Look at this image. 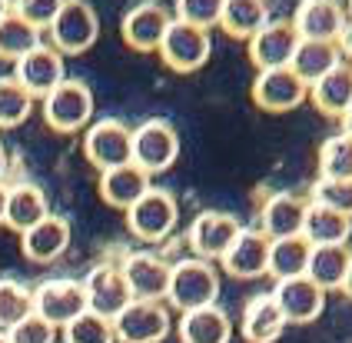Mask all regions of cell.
Listing matches in <instances>:
<instances>
[{"instance_id":"1","label":"cell","mask_w":352,"mask_h":343,"mask_svg":"<svg viewBox=\"0 0 352 343\" xmlns=\"http://www.w3.org/2000/svg\"><path fill=\"white\" fill-rule=\"evenodd\" d=\"M219 300V270L213 260L203 257H183L173 263L170 273V293L166 303L186 313V310H199V306H213Z\"/></svg>"},{"instance_id":"2","label":"cell","mask_w":352,"mask_h":343,"mask_svg":"<svg viewBox=\"0 0 352 343\" xmlns=\"http://www.w3.org/2000/svg\"><path fill=\"white\" fill-rule=\"evenodd\" d=\"M90 121H94V94L80 77H67L43 97V123L54 134L63 137L80 134L90 127Z\"/></svg>"},{"instance_id":"3","label":"cell","mask_w":352,"mask_h":343,"mask_svg":"<svg viewBox=\"0 0 352 343\" xmlns=\"http://www.w3.org/2000/svg\"><path fill=\"white\" fill-rule=\"evenodd\" d=\"M179 223V203L170 190L150 187L130 210H126V230L140 243H163Z\"/></svg>"},{"instance_id":"4","label":"cell","mask_w":352,"mask_h":343,"mask_svg":"<svg viewBox=\"0 0 352 343\" xmlns=\"http://www.w3.org/2000/svg\"><path fill=\"white\" fill-rule=\"evenodd\" d=\"M83 157L90 167H97L100 174L133 163V130L123 121L100 117L97 123H90L83 130Z\"/></svg>"},{"instance_id":"5","label":"cell","mask_w":352,"mask_h":343,"mask_svg":"<svg viewBox=\"0 0 352 343\" xmlns=\"http://www.w3.org/2000/svg\"><path fill=\"white\" fill-rule=\"evenodd\" d=\"M47 34H50V43L63 57H77V54H87L97 43L100 17L87 0H63V7L54 17V23L47 27Z\"/></svg>"},{"instance_id":"6","label":"cell","mask_w":352,"mask_h":343,"mask_svg":"<svg viewBox=\"0 0 352 343\" xmlns=\"http://www.w3.org/2000/svg\"><path fill=\"white\" fill-rule=\"evenodd\" d=\"M157 54L163 57V63H166L170 70H176V74H196L203 63L210 61L213 41H210V30L173 17L170 30L163 34V43H160Z\"/></svg>"},{"instance_id":"7","label":"cell","mask_w":352,"mask_h":343,"mask_svg":"<svg viewBox=\"0 0 352 343\" xmlns=\"http://www.w3.org/2000/svg\"><path fill=\"white\" fill-rule=\"evenodd\" d=\"M173 330L170 306L163 300H130L113 320L117 343H163Z\"/></svg>"},{"instance_id":"8","label":"cell","mask_w":352,"mask_h":343,"mask_svg":"<svg viewBox=\"0 0 352 343\" xmlns=\"http://www.w3.org/2000/svg\"><path fill=\"white\" fill-rule=\"evenodd\" d=\"M179 157V134L170 121H143L133 127V163L143 167L150 177L170 170Z\"/></svg>"},{"instance_id":"9","label":"cell","mask_w":352,"mask_h":343,"mask_svg":"<svg viewBox=\"0 0 352 343\" xmlns=\"http://www.w3.org/2000/svg\"><path fill=\"white\" fill-rule=\"evenodd\" d=\"M80 283H83V293H87V310H94V313L107 317V320H117L120 313L126 310V303L133 300L130 287L123 280L120 263L110 260L97 263V267L87 270V277Z\"/></svg>"},{"instance_id":"10","label":"cell","mask_w":352,"mask_h":343,"mask_svg":"<svg viewBox=\"0 0 352 343\" xmlns=\"http://www.w3.org/2000/svg\"><path fill=\"white\" fill-rule=\"evenodd\" d=\"M14 77H17V83L34 101H43L54 87H60V83L67 81L63 54H60L54 43H37L30 54H23L14 63Z\"/></svg>"},{"instance_id":"11","label":"cell","mask_w":352,"mask_h":343,"mask_svg":"<svg viewBox=\"0 0 352 343\" xmlns=\"http://www.w3.org/2000/svg\"><path fill=\"white\" fill-rule=\"evenodd\" d=\"M309 97V83L296 74L293 67H273V70H259L253 81V101L266 114H286L302 107Z\"/></svg>"},{"instance_id":"12","label":"cell","mask_w":352,"mask_h":343,"mask_svg":"<svg viewBox=\"0 0 352 343\" xmlns=\"http://www.w3.org/2000/svg\"><path fill=\"white\" fill-rule=\"evenodd\" d=\"M173 23V14L157 3V0H143L137 7H130L120 21V34H123V43L137 54H157L160 43H163V34L170 30Z\"/></svg>"},{"instance_id":"13","label":"cell","mask_w":352,"mask_h":343,"mask_svg":"<svg viewBox=\"0 0 352 343\" xmlns=\"http://www.w3.org/2000/svg\"><path fill=\"white\" fill-rule=\"evenodd\" d=\"M83 310H87V293H83L80 280L54 277V280H43L34 287V313L54 326H67Z\"/></svg>"},{"instance_id":"14","label":"cell","mask_w":352,"mask_h":343,"mask_svg":"<svg viewBox=\"0 0 352 343\" xmlns=\"http://www.w3.org/2000/svg\"><path fill=\"white\" fill-rule=\"evenodd\" d=\"M120 270H123V280L130 287L133 300H166L173 263H166L160 253H153V250H133V253L123 257Z\"/></svg>"},{"instance_id":"15","label":"cell","mask_w":352,"mask_h":343,"mask_svg":"<svg viewBox=\"0 0 352 343\" xmlns=\"http://www.w3.org/2000/svg\"><path fill=\"white\" fill-rule=\"evenodd\" d=\"M243 230V223L236 220L233 214L226 210H203L190 220V230H186V243L193 250V257H203V260H219L230 243L236 240V233Z\"/></svg>"},{"instance_id":"16","label":"cell","mask_w":352,"mask_h":343,"mask_svg":"<svg viewBox=\"0 0 352 343\" xmlns=\"http://www.w3.org/2000/svg\"><path fill=\"white\" fill-rule=\"evenodd\" d=\"M270 237L256 227H243L236 233V240L230 243V250L219 257L223 273H230L236 280H256V277H266L270 270Z\"/></svg>"},{"instance_id":"17","label":"cell","mask_w":352,"mask_h":343,"mask_svg":"<svg viewBox=\"0 0 352 343\" xmlns=\"http://www.w3.org/2000/svg\"><path fill=\"white\" fill-rule=\"evenodd\" d=\"M349 23L346 3L339 0H299L293 14V27L302 41H339L342 27Z\"/></svg>"},{"instance_id":"18","label":"cell","mask_w":352,"mask_h":343,"mask_svg":"<svg viewBox=\"0 0 352 343\" xmlns=\"http://www.w3.org/2000/svg\"><path fill=\"white\" fill-rule=\"evenodd\" d=\"M299 34H296L293 21H270L250 43V61L256 70H273V67H289L299 47Z\"/></svg>"},{"instance_id":"19","label":"cell","mask_w":352,"mask_h":343,"mask_svg":"<svg viewBox=\"0 0 352 343\" xmlns=\"http://www.w3.org/2000/svg\"><path fill=\"white\" fill-rule=\"evenodd\" d=\"M283 310V317L289 323H313L322 306H326V290L313 283L309 277H289V280H276L270 290Z\"/></svg>"},{"instance_id":"20","label":"cell","mask_w":352,"mask_h":343,"mask_svg":"<svg viewBox=\"0 0 352 343\" xmlns=\"http://www.w3.org/2000/svg\"><path fill=\"white\" fill-rule=\"evenodd\" d=\"M306 207H309V200H302L296 194H270L259 207V230L270 240L299 237L302 223H306Z\"/></svg>"},{"instance_id":"21","label":"cell","mask_w":352,"mask_h":343,"mask_svg":"<svg viewBox=\"0 0 352 343\" xmlns=\"http://www.w3.org/2000/svg\"><path fill=\"white\" fill-rule=\"evenodd\" d=\"M67 247H70V223L63 220V217H57V214H50L47 220H40L27 233H20L23 257L30 263H40V267L60 260L67 253Z\"/></svg>"},{"instance_id":"22","label":"cell","mask_w":352,"mask_h":343,"mask_svg":"<svg viewBox=\"0 0 352 343\" xmlns=\"http://www.w3.org/2000/svg\"><path fill=\"white\" fill-rule=\"evenodd\" d=\"M286 326H289V320L283 317L273 293L250 297L243 306V317H239V333L246 337V343H276Z\"/></svg>"},{"instance_id":"23","label":"cell","mask_w":352,"mask_h":343,"mask_svg":"<svg viewBox=\"0 0 352 343\" xmlns=\"http://www.w3.org/2000/svg\"><path fill=\"white\" fill-rule=\"evenodd\" d=\"M176 337H179V343H230L233 323H230V313L219 303H213V306L179 313Z\"/></svg>"},{"instance_id":"24","label":"cell","mask_w":352,"mask_h":343,"mask_svg":"<svg viewBox=\"0 0 352 343\" xmlns=\"http://www.w3.org/2000/svg\"><path fill=\"white\" fill-rule=\"evenodd\" d=\"M150 190V174L137 167V163H126V167H113V170H103L100 174V197L107 207L113 210H130L133 203Z\"/></svg>"},{"instance_id":"25","label":"cell","mask_w":352,"mask_h":343,"mask_svg":"<svg viewBox=\"0 0 352 343\" xmlns=\"http://www.w3.org/2000/svg\"><path fill=\"white\" fill-rule=\"evenodd\" d=\"M47 217H50V203H47L37 183L23 180L7 187V220H3V227H10L14 233H27L30 227H37Z\"/></svg>"},{"instance_id":"26","label":"cell","mask_w":352,"mask_h":343,"mask_svg":"<svg viewBox=\"0 0 352 343\" xmlns=\"http://www.w3.org/2000/svg\"><path fill=\"white\" fill-rule=\"evenodd\" d=\"M302 237L313 247H346L352 237V217L339 214L333 207L309 200L306 207V223H302Z\"/></svg>"},{"instance_id":"27","label":"cell","mask_w":352,"mask_h":343,"mask_svg":"<svg viewBox=\"0 0 352 343\" xmlns=\"http://www.w3.org/2000/svg\"><path fill=\"white\" fill-rule=\"evenodd\" d=\"M309 101L322 117H342L352 103V63H339L309 87Z\"/></svg>"},{"instance_id":"28","label":"cell","mask_w":352,"mask_h":343,"mask_svg":"<svg viewBox=\"0 0 352 343\" xmlns=\"http://www.w3.org/2000/svg\"><path fill=\"white\" fill-rule=\"evenodd\" d=\"M270 23V0H226L219 27L236 41H253Z\"/></svg>"},{"instance_id":"29","label":"cell","mask_w":352,"mask_h":343,"mask_svg":"<svg viewBox=\"0 0 352 343\" xmlns=\"http://www.w3.org/2000/svg\"><path fill=\"white\" fill-rule=\"evenodd\" d=\"M309 257H313V243L299 237H283V240L270 243V277L273 280H289V277H306L309 270Z\"/></svg>"},{"instance_id":"30","label":"cell","mask_w":352,"mask_h":343,"mask_svg":"<svg viewBox=\"0 0 352 343\" xmlns=\"http://www.w3.org/2000/svg\"><path fill=\"white\" fill-rule=\"evenodd\" d=\"M37 43H43V30L34 27L20 10H7L0 17V61L17 63L23 54H30Z\"/></svg>"},{"instance_id":"31","label":"cell","mask_w":352,"mask_h":343,"mask_svg":"<svg viewBox=\"0 0 352 343\" xmlns=\"http://www.w3.org/2000/svg\"><path fill=\"white\" fill-rule=\"evenodd\" d=\"M342 63V50H339V43L333 41H299L296 47V57H293V67L296 74L302 77V81L313 87L319 77H326L333 67Z\"/></svg>"},{"instance_id":"32","label":"cell","mask_w":352,"mask_h":343,"mask_svg":"<svg viewBox=\"0 0 352 343\" xmlns=\"http://www.w3.org/2000/svg\"><path fill=\"white\" fill-rule=\"evenodd\" d=\"M349 263H352L349 247H313L306 277L313 283H319L326 293H329V290H342L346 273H349Z\"/></svg>"},{"instance_id":"33","label":"cell","mask_w":352,"mask_h":343,"mask_svg":"<svg viewBox=\"0 0 352 343\" xmlns=\"http://www.w3.org/2000/svg\"><path fill=\"white\" fill-rule=\"evenodd\" d=\"M319 177L329 180H352V137L346 130H339L333 137H326L319 147Z\"/></svg>"},{"instance_id":"34","label":"cell","mask_w":352,"mask_h":343,"mask_svg":"<svg viewBox=\"0 0 352 343\" xmlns=\"http://www.w3.org/2000/svg\"><path fill=\"white\" fill-rule=\"evenodd\" d=\"M34 114V97L17 83L14 74L0 77V130H14Z\"/></svg>"},{"instance_id":"35","label":"cell","mask_w":352,"mask_h":343,"mask_svg":"<svg viewBox=\"0 0 352 343\" xmlns=\"http://www.w3.org/2000/svg\"><path fill=\"white\" fill-rule=\"evenodd\" d=\"M34 313V290L20 280H0V330H10Z\"/></svg>"},{"instance_id":"36","label":"cell","mask_w":352,"mask_h":343,"mask_svg":"<svg viewBox=\"0 0 352 343\" xmlns=\"http://www.w3.org/2000/svg\"><path fill=\"white\" fill-rule=\"evenodd\" d=\"M63 343H117L113 320L100 317L94 310H83L77 320L63 326Z\"/></svg>"},{"instance_id":"37","label":"cell","mask_w":352,"mask_h":343,"mask_svg":"<svg viewBox=\"0 0 352 343\" xmlns=\"http://www.w3.org/2000/svg\"><path fill=\"white\" fill-rule=\"evenodd\" d=\"M309 200L322 203V207H333L339 214L352 217V180H329V177H319V180L313 183Z\"/></svg>"},{"instance_id":"38","label":"cell","mask_w":352,"mask_h":343,"mask_svg":"<svg viewBox=\"0 0 352 343\" xmlns=\"http://www.w3.org/2000/svg\"><path fill=\"white\" fill-rule=\"evenodd\" d=\"M223 3H226V0H176V21L196 23V27H203V30L219 27Z\"/></svg>"},{"instance_id":"39","label":"cell","mask_w":352,"mask_h":343,"mask_svg":"<svg viewBox=\"0 0 352 343\" xmlns=\"http://www.w3.org/2000/svg\"><path fill=\"white\" fill-rule=\"evenodd\" d=\"M54 337H57V326L47 323L43 317H37V313H30L27 320H20L17 326L7 330L10 343H54Z\"/></svg>"},{"instance_id":"40","label":"cell","mask_w":352,"mask_h":343,"mask_svg":"<svg viewBox=\"0 0 352 343\" xmlns=\"http://www.w3.org/2000/svg\"><path fill=\"white\" fill-rule=\"evenodd\" d=\"M60 7H63V0H23V3H20V14L34 23V27L47 30V27L54 23V17L60 14Z\"/></svg>"},{"instance_id":"41","label":"cell","mask_w":352,"mask_h":343,"mask_svg":"<svg viewBox=\"0 0 352 343\" xmlns=\"http://www.w3.org/2000/svg\"><path fill=\"white\" fill-rule=\"evenodd\" d=\"M339 50H342V57H346V61H352V21L346 23V27H342V34H339Z\"/></svg>"},{"instance_id":"42","label":"cell","mask_w":352,"mask_h":343,"mask_svg":"<svg viewBox=\"0 0 352 343\" xmlns=\"http://www.w3.org/2000/svg\"><path fill=\"white\" fill-rule=\"evenodd\" d=\"M3 220H7V187L0 180V227H3Z\"/></svg>"},{"instance_id":"43","label":"cell","mask_w":352,"mask_h":343,"mask_svg":"<svg viewBox=\"0 0 352 343\" xmlns=\"http://www.w3.org/2000/svg\"><path fill=\"white\" fill-rule=\"evenodd\" d=\"M339 121H342V130H346V134L352 137V103H349V110H346V114H342Z\"/></svg>"},{"instance_id":"44","label":"cell","mask_w":352,"mask_h":343,"mask_svg":"<svg viewBox=\"0 0 352 343\" xmlns=\"http://www.w3.org/2000/svg\"><path fill=\"white\" fill-rule=\"evenodd\" d=\"M342 293L352 300V263H349V273H346V283H342Z\"/></svg>"},{"instance_id":"45","label":"cell","mask_w":352,"mask_h":343,"mask_svg":"<svg viewBox=\"0 0 352 343\" xmlns=\"http://www.w3.org/2000/svg\"><path fill=\"white\" fill-rule=\"evenodd\" d=\"M3 174H7V150L0 147V180H3Z\"/></svg>"},{"instance_id":"46","label":"cell","mask_w":352,"mask_h":343,"mask_svg":"<svg viewBox=\"0 0 352 343\" xmlns=\"http://www.w3.org/2000/svg\"><path fill=\"white\" fill-rule=\"evenodd\" d=\"M3 3H7V10H20V3H23V0H3Z\"/></svg>"},{"instance_id":"47","label":"cell","mask_w":352,"mask_h":343,"mask_svg":"<svg viewBox=\"0 0 352 343\" xmlns=\"http://www.w3.org/2000/svg\"><path fill=\"white\" fill-rule=\"evenodd\" d=\"M346 14H349V21H352V0H346Z\"/></svg>"},{"instance_id":"48","label":"cell","mask_w":352,"mask_h":343,"mask_svg":"<svg viewBox=\"0 0 352 343\" xmlns=\"http://www.w3.org/2000/svg\"><path fill=\"white\" fill-rule=\"evenodd\" d=\"M0 343H10L7 340V330H0Z\"/></svg>"},{"instance_id":"49","label":"cell","mask_w":352,"mask_h":343,"mask_svg":"<svg viewBox=\"0 0 352 343\" xmlns=\"http://www.w3.org/2000/svg\"><path fill=\"white\" fill-rule=\"evenodd\" d=\"M3 14H7V3H3V0H0V17H3Z\"/></svg>"}]
</instances>
